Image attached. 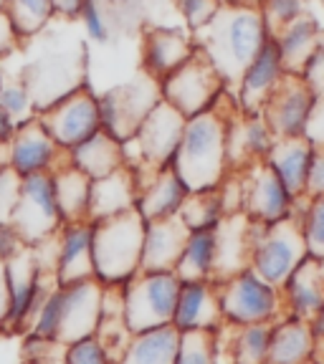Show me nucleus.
<instances>
[{
	"instance_id": "obj_1",
	"label": "nucleus",
	"mask_w": 324,
	"mask_h": 364,
	"mask_svg": "<svg viewBox=\"0 0 324 364\" xmlns=\"http://www.w3.org/2000/svg\"><path fill=\"white\" fill-rule=\"evenodd\" d=\"M226 99L228 94H223L216 107L188 119V124H185L172 170L177 172L188 193L216 190L231 175V167H228V122L239 109V104L231 102L228 109H223Z\"/></svg>"
},
{
	"instance_id": "obj_2",
	"label": "nucleus",
	"mask_w": 324,
	"mask_h": 364,
	"mask_svg": "<svg viewBox=\"0 0 324 364\" xmlns=\"http://www.w3.org/2000/svg\"><path fill=\"white\" fill-rule=\"evenodd\" d=\"M193 41L211 58L228 89V86L241 84L246 68L254 63V58L268 41V31L261 11L234 6L223 0L221 11L213 16L208 26L195 31Z\"/></svg>"
},
{
	"instance_id": "obj_3",
	"label": "nucleus",
	"mask_w": 324,
	"mask_h": 364,
	"mask_svg": "<svg viewBox=\"0 0 324 364\" xmlns=\"http://www.w3.org/2000/svg\"><path fill=\"white\" fill-rule=\"evenodd\" d=\"M104 286L97 279L79 284L53 286L36 311L26 336L53 344H74L79 339L97 336L102 324Z\"/></svg>"
},
{
	"instance_id": "obj_4",
	"label": "nucleus",
	"mask_w": 324,
	"mask_h": 364,
	"mask_svg": "<svg viewBox=\"0 0 324 364\" xmlns=\"http://www.w3.org/2000/svg\"><path fill=\"white\" fill-rule=\"evenodd\" d=\"M86 76V46L81 38H53L38 41V53L21 63L18 79L26 84L36 109L43 112L51 104L81 89Z\"/></svg>"
},
{
	"instance_id": "obj_5",
	"label": "nucleus",
	"mask_w": 324,
	"mask_h": 364,
	"mask_svg": "<svg viewBox=\"0 0 324 364\" xmlns=\"http://www.w3.org/2000/svg\"><path fill=\"white\" fill-rule=\"evenodd\" d=\"M145 225L137 210L94 223V279L102 286L122 289L142 271Z\"/></svg>"
},
{
	"instance_id": "obj_6",
	"label": "nucleus",
	"mask_w": 324,
	"mask_h": 364,
	"mask_svg": "<svg viewBox=\"0 0 324 364\" xmlns=\"http://www.w3.org/2000/svg\"><path fill=\"white\" fill-rule=\"evenodd\" d=\"M307 256H309V250H307V243H304L299 215L271 223V225L254 223V230H251L249 268L256 271L266 284L281 289V286L291 279V273L302 266Z\"/></svg>"
},
{
	"instance_id": "obj_7",
	"label": "nucleus",
	"mask_w": 324,
	"mask_h": 364,
	"mask_svg": "<svg viewBox=\"0 0 324 364\" xmlns=\"http://www.w3.org/2000/svg\"><path fill=\"white\" fill-rule=\"evenodd\" d=\"M223 321L231 326L276 324L286 316L281 289L266 284L256 271L244 268L226 281H218Z\"/></svg>"
},
{
	"instance_id": "obj_8",
	"label": "nucleus",
	"mask_w": 324,
	"mask_h": 364,
	"mask_svg": "<svg viewBox=\"0 0 324 364\" xmlns=\"http://www.w3.org/2000/svg\"><path fill=\"white\" fill-rule=\"evenodd\" d=\"M180 279L175 273L140 271L122 286V314L130 334L172 324Z\"/></svg>"
},
{
	"instance_id": "obj_9",
	"label": "nucleus",
	"mask_w": 324,
	"mask_h": 364,
	"mask_svg": "<svg viewBox=\"0 0 324 364\" xmlns=\"http://www.w3.org/2000/svg\"><path fill=\"white\" fill-rule=\"evenodd\" d=\"M97 99L102 129L107 134H112L114 139L127 142L142 127L147 114L162 102V89H160L157 79H152V76L145 74L142 68H140V74L112 86V89L104 91L102 97Z\"/></svg>"
},
{
	"instance_id": "obj_10",
	"label": "nucleus",
	"mask_w": 324,
	"mask_h": 364,
	"mask_svg": "<svg viewBox=\"0 0 324 364\" xmlns=\"http://www.w3.org/2000/svg\"><path fill=\"white\" fill-rule=\"evenodd\" d=\"M160 89H162V102L175 107L185 119H193L221 102L226 94V81L221 79L211 58L195 46L193 56L167 79L160 81Z\"/></svg>"
},
{
	"instance_id": "obj_11",
	"label": "nucleus",
	"mask_w": 324,
	"mask_h": 364,
	"mask_svg": "<svg viewBox=\"0 0 324 364\" xmlns=\"http://www.w3.org/2000/svg\"><path fill=\"white\" fill-rule=\"evenodd\" d=\"M8 279V318L3 331L6 334H26L33 321L36 311L41 309L43 299L51 294L56 284V276L38 266L33 256V248H26L16 258L6 263Z\"/></svg>"
},
{
	"instance_id": "obj_12",
	"label": "nucleus",
	"mask_w": 324,
	"mask_h": 364,
	"mask_svg": "<svg viewBox=\"0 0 324 364\" xmlns=\"http://www.w3.org/2000/svg\"><path fill=\"white\" fill-rule=\"evenodd\" d=\"M185 124H188V119L167 102H160L147 114V119L137 129V134L132 136L137 144V152H140V167L135 170L137 180H140V188H142L155 172L172 167Z\"/></svg>"
},
{
	"instance_id": "obj_13",
	"label": "nucleus",
	"mask_w": 324,
	"mask_h": 364,
	"mask_svg": "<svg viewBox=\"0 0 324 364\" xmlns=\"http://www.w3.org/2000/svg\"><path fill=\"white\" fill-rule=\"evenodd\" d=\"M11 225L16 228L26 245H38L58 233L63 223L58 215L51 172H36L23 177Z\"/></svg>"
},
{
	"instance_id": "obj_14",
	"label": "nucleus",
	"mask_w": 324,
	"mask_h": 364,
	"mask_svg": "<svg viewBox=\"0 0 324 364\" xmlns=\"http://www.w3.org/2000/svg\"><path fill=\"white\" fill-rule=\"evenodd\" d=\"M38 119L63 152H71L102 129L99 99L89 86H81L61 102L38 112Z\"/></svg>"
},
{
	"instance_id": "obj_15",
	"label": "nucleus",
	"mask_w": 324,
	"mask_h": 364,
	"mask_svg": "<svg viewBox=\"0 0 324 364\" xmlns=\"http://www.w3.org/2000/svg\"><path fill=\"white\" fill-rule=\"evenodd\" d=\"M239 175L241 188H244L241 213L249 220L271 225V223L286 220V218L294 215L296 200L291 198L289 190L284 188V182L266 162H256V165L241 170Z\"/></svg>"
},
{
	"instance_id": "obj_16",
	"label": "nucleus",
	"mask_w": 324,
	"mask_h": 364,
	"mask_svg": "<svg viewBox=\"0 0 324 364\" xmlns=\"http://www.w3.org/2000/svg\"><path fill=\"white\" fill-rule=\"evenodd\" d=\"M317 94L302 76L284 74L276 89L271 91L268 102L263 104L261 117L271 127L276 139H289V136H304L309 114L317 104Z\"/></svg>"
},
{
	"instance_id": "obj_17",
	"label": "nucleus",
	"mask_w": 324,
	"mask_h": 364,
	"mask_svg": "<svg viewBox=\"0 0 324 364\" xmlns=\"http://www.w3.org/2000/svg\"><path fill=\"white\" fill-rule=\"evenodd\" d=\"M63 162H68V152H63L53 142V136L46 132L38 117L16 127V134L11 139L8 165L21 177L36 175V172H56Z\"/></svg>"
},
{
	"instance_id": "obj_18",
	"label": "nucleus",
	"mask_w": 324,
	"mask_h": 364,
	"mask_svg": "<svg viewBox=\"0 0 324 364\" xmlns=\"http://www.w3.org/2000/svg\"><path fill=\"white\" fill-rule=\"evenodd\" d=\"M53 276L58 286L94 279V223H63L58 228Z\"/></svg>"
},
{
	"instance_id": "obj_19",
	"label": "nucleus",
	"mask_w": 324,
	"mask_h": 364,
	"mask_svg": "<svg viewBox=\"0 0 324 364\" xmlns=\"http://www.w3.org/2000/svg\"><path fill=\"white\" fill-rule=\"evenodd\" d=\"M195 51L193 33L182 28H160V26H150L142 28V71L150 74L152 79L162 81L177 71L182 63L188 61Z\"/></svg>"
},
{
	"instance_id": "obj_20",
	"label": "nucleus",
	"mask_w": 324,
	"mask_h": 364,
	"mask_svg": "<svg viewBox=\"0 0 324 364\" xmlns=\"http://www.w3.org/2000/svg\"><path fill=\"white\" fill-rule=\"evenodd\" d=\"M276 136L261 114H244L236 109L228 122V167L241 172L246 167L263 162L271 152Z\"/></svg>"
},
{
	"instance_id": "obj_21",
	"label": "nucleus",
	"mask_w": 324,
	"mask_h": 364,
	"mask_svg": "<svg viewBox=\"0 0 324 364\" xmlns=\"http://www.w3.org/2000/svg\"><path fill=\"white\" fill-rule=\"evenodd\" d=\"M172 326L177 331H216L218 326H223L216 281H185V284H180Z\"/></svg>"
},
{
	"instance_id": "obj_22",
	"label": "nucleus",
	"mask_w": 324,
	"mask_h": 364,
	"mask_svg": "<svg viewBox=\"0 0 324 364\" xmlns=\"http://www.w3.org/2000/svg\"><path fill=\"white\" fill-rule=\"evenodd\" d=\"M284 76V66H281L279 46L276 41L268 36V41L263 43V48L258 51V56L254 58L249 68H246L244 79L239 84V97L236 104L244 114H261L263 104L268 102L271 91L276 89V84Z\"/></svg>"
},
{
	"instance_id": "obj_23",
	"label": "nucleus",
	"mask_w": 324,
	"mask_h": 364,
	"mask_svg": "<svg viewBox=\"0 0 324 364\" xmlns=\"http://www.w3.org/2000/svg\"><path fill=\"white\" fill-rule=\"evenodd\" d=\"M140 195V180L135 170L122 165L112 175L91 180V200H89V223H102L109 218L125 215L137 208Z\"/></svg>"
},
{
	"instance_id": "obj_24",
	"label": "nucleus",
	"mask_w": 324,
	"mask_h": 364,
	"mask_svg": "<svg viewBox=\"0 0 324 364\" xmlns=\"http://www.w3.org/2000/svg\"><path fill=\"white\" fill-rule=\"evenodd\" d=\"M286 316L312 321L324 311V261L307 256L304 263L291 273V279L281 286Z\"/></svg>"
},
{
	"instance_id": "obj_25",
	"label": "nucleus",
	"mask_w": 324,
	"mask_h": 364,
	"mask_svg": "<svg viewBox=\"0 0 324 364\" xmlns=\"http://www.w3.org/2000/svg\"><path fill=\"white\" fill-rule=\"evenodd\" d=\"M188 235L190 230L182 225V220L177 215L147 223L142 243V271L175 273V266L180 261V253L185 248Z\"/></svg>"
},
{
	"instance_id": "obj_26",
	"label": "nucleus",
	"mask_w": 324,
	"mask_h": 364,
	"mask_svg": "<svg viewBox=\"0 0 324 364\" xmlns=\"http://www.w3.org/2000/svg\"><path fill=\"white\" fill-rule=\"evenodd\" d=\"M251 230L254 223L244 213L226 215L216 228V284L249 268Z\"/></svg>"
},
{
	"instance_id": "obj_27",
	"label": "nucleus",
	"mask_w": 324,
	"mask_h": 364,
	"mask_svg": "<svg viewBox=\"0 0 324 364\" xmlns=\"http://www.w3.org/2000/svg\"><path fill=\"white\" fill-rule=\"evenodd\" d=\"M312 157L314 144L307 136H289V139H276L263 162L279 175V180L284 182V188L289 190L291 198L302 200L304 193H307Z\"/></svg>"
},
{
	"instance_id": "obj_28",
	"label": "nucleus",
	"mask_w": 324,
	"mask_h": 364,
	"mask_svg": "<svg viewBox=\"0 0 324 364\" xmlns=\"http://www.w3.org/2000/svg\"><path fill=\"white\" fill-rule=\"evenodd\" d=\"M185 198H188V188L182 185L172 167H165V170L155 172L140 188L135 210L142 215L145 223L165 220V218H175L180 213Z\"/></svg>"
},
{
	"instance_id": "obj_29",
	"label": "nucleus",
	"mask_w": 324,
	"mask_h": 364,
	"mask_svg": "<svg viewBox=\"0 0 324 364\" xmlns=\"http://www.w3.org/2000/svg\"><path fill=\"white\" fill-rule=\"evenodd\" d=\"M314 331L304 318L284 316L271 326L266 364H312Z\"/></svg>"
},
{
	"instance_id": "obj_30",
	"label": "nucleus",
	"mask_w": 324,
	"mask_h": 364,
	"mask_svg": "<svg viewBox=\"0 0 324 364\" xmlns=\"http://www.w3.org/2000/svg\"><path fill=\"white\" fill-rule=\"evenodd\" d=\"M68 162L84 175H89L91 180H99V177L112 175L114 170H120L125 165V149H122L120 139H114L112 134L99 129L94 136H89L86 142H81L79 147L68 152Z\"/></svg>"
},
{
	"instance_id": "obj_31",
	"label": "nucleus",
	"mask_w": 324,
	"mask_h": 364,
	"mask_svg": "<svg viewBox=\"0 0 324 364\" xmlns=\"http://www.w3.org/2000/svg\"><path fill=\"white\" fill-rule=\"evenodd\" d=\"M53 175V193L61 223H86L89 220L91 177L76 170L71 162H63Z\"/></svg>"
},
{
	"instance_id": "obj_32",
	"label": "nucleus",
	"mask_w": 324,
	"mask_h": 364,
	"mask_svg": "<svg viewBox=\"0 0 324 364\" xmlns=\"http://www.w3.org/2000/svg\"><path fill=\"white\" fill-rule=\"evenodd\" d=\"M180 331L172 324L132 334L117 364H175Z\"/></svg>"
},
{
	"instance_id": "obj_33",
	"label": "nucleus",
	"mask_w": 324,
	"mask_h": 364,
	"mask_svg": "<svg viewBox=\"0 0 324 364\" xmlns=\"http://www.w3.org/2000/svg\"><path fill=\"white\" fill-rule=\"evenodd\" d=\"M273 41L279 46L284 74L302 76L309 56L317 51V46H319V26L312 18L302 16V18H296L294 23H289L279 36H273Z\"/></svg>"
},
{
	"instance_id": "obj_34",
	"label": "nucleus",
	"mask_w": 324,
	"mask_h": 364,
	"mask_svg": "<svg viewBox=\"0 0 324 364\" xmlns=\"http://www.w3.org/2000/svg\"><path fill=\"white\" fill-rule=\"evenodd\" d=\"M180 284L185 281H216V230H193L185 240L175 266Z\"/></svg>"
},
{
	"instance_id": "obj_35",
	"label": "nucleus",
	"mask_w": 324,
	"mask_h": 364,
	"mask_svg": "<svg viewBox=\"0 0 324 364\" xmlns=\"http://www.w3.org/2000/svg\"><path fill=\"white\" fill-rule=\"evenodd\" d=\"M273 324L231 326L228 324V364H266Z\"/></svg>"
},
{
	"instance_id": "obj_36",
	"label": "nucleus",
	"mask_w": 324,
	"mask_h": 364,
	"mask_svg": "<svg viewBox=\"0 0 324 364\" xmlns=\"http://www.w3.org/2000/svg\"><path fill=\"white\" fill-rule=\"evenodd\" d=\"M177 218H180L182 225L188 228L190 233L193 230H216L223 218H226L221 188L203 190V193H188Z\"/></svg>"
},
{
	"instance_id": "obj_37",
	"label": "nucleus",
	"mask_w": 324,
	"mask_h": 364,
	"mask_svg": "<svg viewBox=\"0 0 324 364\" xmlns=\"http://www.w3.org/2000/svg\"><path fill=\"white\" fill-rule=\"evenodd\" d=\"M6 13L11 16L21 38L38 36L43 28H48L51 18L56 16L53 0H8Z\"/></svg>"
},
{
	"instance_id": "obj_38",
	"label": "nucleus",
	"mask_w": 324,
	"mask_h": 364,
	"mask_svg": "<svg viewBox=\"0 0 324 364\" xmlns=\"http://www.w3.org/2000/svg\"><path fill=\"white\" fill-rule=\"evenodd\" d=\"M0 112L6 114L16 127L38 117V109H36L26 84L18 79V74L16 76L3 74V84H0Z\"/></svg>"
},
{
	"instance_id": "obj_39",
	"label": "nucleus",
	"mask_w": 324,
	"mask_h": 364,
	"mask_svg": "<svg viewBox=\"0 0 324 364\" xmlns=\"http://www.w3.org/2000/svg\"><path fill=\"white\" fill-rule=\"evenodd\" d=\"M175 364H218L216 331H180Z\"/></svg>"
},
{
	"instance_id": "obj_40",
	"label": "nucleus",
	"mask_w": 324,
	"mask_h": 364,
	"mask_svg": "<svg viewBox=\"0 0 324 364\" xmlns=\"http://www.w3.org/2000/svg\"><path fill=\"white\" fill-rule=\"evenodd\" d=\"M299 223H302V233L309 256L324 261V195L322 198H312L304 205Z\"/></svg>"
},
{
	"instance_id": "obj_41",
	"label": "nucleus",
	"mask_w": 324,
	"mask_h": 364,
	"mask_svg": "<svg viewBox=\"0 0 324 364\" xmlns=\"http://www.w3.org/2000/svg\"><path fill=\"white\" fill-rule=\"evenodd\" d=\"M261 16L266 23L268 36H279L281 31L304 16V0H263Z\"/></svg>"
},
{
	"instance_id": "obj_42",
	"label": "nucleus",
	"mask_w": 324,
	"mask_h": 364,
	"mask_svg": "<svg viewBox=\"0 0 324 364\" xmlns=\"http://www.w3.org/2000/svg\"><path fill=\"white\" fill-rule=\"evenodd\" d=\"M63 362L66 364H114L117 359L112 357L104 341L99 336H89V339H79L74 344L63 347Z\"/></svg>"
},
{
	"instance_id": "obj_43",
	"label": "nucleus",
	"mask_w": 324,
	"mask_h": 364,
	"mask_svg": "<svg viewBox=\"0 0 324 364\" xmlns=\"http://www.w3.org/2000/svg\"><path fill=\"white\" fill-rule=\"evenodd\" d=\"M76 21H81L86 36H89L94 43L107 46L109 41H112V23H109L107 13H104V8L99 6L97 0H84Z\"/></svg>"
},
{
	"instance_id": "obj_44",
	"label": "nucleus",
	"mask_w": 324,
	"mask_h": 364,
	"mask_svg": "<svg viewBox=\"0 0 324 364\" xmlns=\"http://www.w3.org/2000/svg\"><path fill=\"white\" fill-rule=\"evenodd\" d=\"M104 8L109 23L120 28H142V3L145 0H97Z\"/></svg>"
},
{
	"instance_id": "obj_45",
	"label": "nucleus",
	"mask_w": 324,
	"mask_h": 364,
	"mask_svg": "<svg viewBox=\"0 0 324 364\" xmlns=\"http://www.w3.org/2000/svg\"><path fill=\"white\" fill-rule=\"evenodd\" d=\"M221 6L223 0H175V8L185 18V26H188L190 33L208 26L213 21V16L221 11Z\"/></svg>"
},
{
	"instance_id": "obj_46",
	"label": "nucleus",
	"mask_w": 324,
	"mask_h": 364,
	"mask_svg": "<svg viewBox=\"0 0 324 364\" xmlns=\"http://www.w3.org/2000/svg\"><path fill=\"white\" fill-rule=\"evenodd\" d=\"M21 180L23 177L11 165L0 167V223H11L21 195Z\"/></svg>"
},
{
	"instance_id": "obj_47",
	"label": "nucleus",
	"mask_w": 324,
	"mask_h": 364,
	"mask_svg": "<svg viewBox=\"0 0 324 364\" xmlns=\"http://www.w3.org/2000/svg\"><path fill=\"white\" fill-rule=\"evenodd\" d=\"M23 364H66L63 362V347L53 344V341H41L28 336Z\"/></svg>"
},
{
	"instance_id": "obj_48",
	"label": "nucleus",
	"mask_w": 324,
	"mask_h": 364,
	"mask_svg": "<svg viewBox=\"0 0 324 364\" xmlns=\"http://www.w3.org/2000/svg\"><path fill=\"white\" fill-rule=\"evenodd\" d=\"M324 195V147H314V157H312V167H309V177H307V193L304 198H322Z\"/></svg>"
},
{
	"instance_id": "obj_49",
	"label": "nucleus",
	"mask_w": 324,
	"mask_h": 364,
	"mask_svg": "<svg viewBox=\"0 0 324 364\" xmlns=\"http://www.w3.org/2000/svg\"><path fill=\"white\" fill-rule=\"evenodd\" d=\"M26 248L23 238L18 235V230L11 223H0V261L8 263L11 258H16L21 250Z\"/></svg>"
},
{
	"instance_id": "obj_50",
	"label": "nucleus",
	"mask_w": 324,
	"mask_h": 364,
	"mask_svg": "<svg viewBox=\"0 0 324 364\" xmlns=\"http://www.w3.org/2000/svg\"><path fill=\"white\" fill-rule=\"evenodd\" d=\"M18 46H21V36H18L11 16L6 11H0V61L11 56L13 51H18Z\"/></svg>"
},
{
	"instance_id": "obj_51",
	"label": "nucleus",
	"mask_w": 324,
	"mask_h": 364,
	"mask_svg": "<svg viewBox=\"0 0 324 364\" xmlns=\"http://www.w3.org/2000/svg\"><path fill=\"white\" fill-rule=\"evenodd\" d=\"M304 136L314 147H324V97L317 99L312 114H309L307 129H304Z\"/></svg>"
},
{
	"instance_id": "obj_52",
	"label": "nucleus",
	"mask_w": 324,
	"mask_h": 364,
	"mask_svg": "<svg viewBox=\"0 0 324 364\" xmlns=\"http://www.w3.org/2000/svg\"><path fill=\"white\" fill-rule=\"evenodd\" d=\"M81 3H84V0H53V11H56L58 16L68 18V21H76L81 11Z\"/></svg>"
},
{
	"instance_id": "obj_53",
	"label": "nucleus",
	"mask_w": 324,
	"mask_h": 364,
	"mask_svg": "<svg viewBox=\"0 0 324 364\" xmlns=\"http://www.w3.org/2000/svg\"><path fill=\"white\" fill-rule=\"evenodd\" d=\"M8 318V279H6V263L0 261V331L6 326Z\"/></svg>"
},
{
	"instance_id": "obj_54",
	"label": "nucleus",
	"mask_w": 324,
	"mask_h": 364,
	"mask_svg": "<svg viewBox=\"0 0 324 364\" xmlns=\"http://www.w3.org/2000/svg\"><path fill=\"white\" fill-rule=\"evenodd\" d=\"M13 134H16V124H13V122L8 119L6 114L0 112V144H8V142H11Z\"/></svg>"
},
{
	"instance_id": "obj_55",
	"label": "nucleus",
	"mask_w": 324,
	"mask_h": 364,
	"mask_svg": "<svg viewBox=\"0 0 324 364\" xmlns=\"http://www.w3.org/2000/svg\"><path fill=\"white\" fill-rule=\"evenodd\" d=\"M226 3H234V6H244V8H256V11H261L263 0H226Z\"/></svg>"
},
{
	"instance_id": "obj_56",
	"label": "nucleus",
	"mask_w": 324,
	"mask_h": 364,
	"mask_svg": "<svg viewBox=\"0 0 324 364\" xmlns=\"http://www.w3.org/2000/svg\"><path fill=\"white\" fill-rule=\"evenodd\" d=\"M8 8V0H0V11H6Z\"/></svg>"
},
{
	"instance_id": "obj_57",
	"label": "nucleus",
	"mask_w": 324,
	"mask_h": 364,
	"mask_svg": "<svg viewBox=\"0 0 324 364\" xmlns=\"http://www.w3.org/2000/svg\"><path fill=\"white\" fill-rule=\"evenodd\" d=\"M0 84H3V71H0Z\"/></svg>"
},
{
	"instance_id": "obj_58",
	"label": "nucleus",
	"mask_w": 324,
	"mask_h": 364,
	"mask_svg": "<svg viewBox=\"0 0 324 364\" xmlns=\"http://www.w3.org/2000/svg\"><path fill=\"white\" fill-rule=\"evenodd\" d=\"M114 364H117V362H114Z\"/></svg>"
},
{
	"instance_id": "obj_59",
	"label": "nucleus",
	"mask_w": 324,
	"mask_h": 364,
	"mask_svg": "<svg viewBox=\"0 0 324 364\" xmlns=\"http://www.w3.org/2000/svg\"><path fill=\"white\" fill-rule=\"evenodd\" d=\"M322 97H324V94H322Z\"/></svg>"
}]
</instances>
